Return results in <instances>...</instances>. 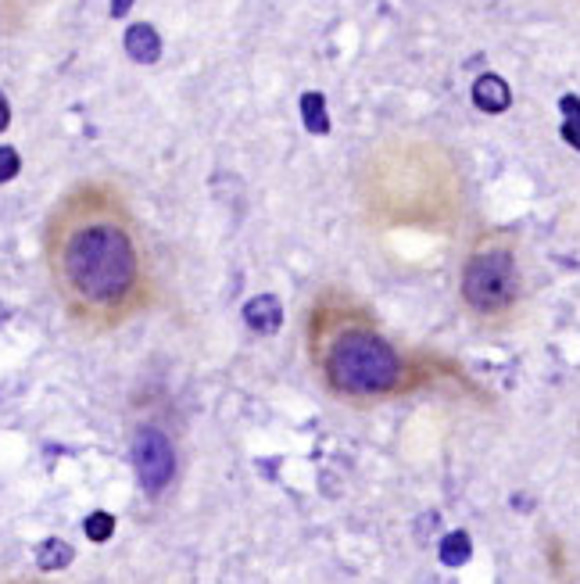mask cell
<instances>
[{
  "mask_svg": "<svg viewBox=\"0 0 580 584\" xmlns=\"http://www.w3.org/2000/svg\"><path fill=\"white\" fill-rule=\"evenodd\" d=\"M69 287L90 305H111L137 280V251L129 233L115 223H86L72 230L61 251Z\"/></svg>",
  "mask_w": 580,
  "mask_h": 584,
  "instance_id": "obj_1",
  "label": "cell"
},
{
  "mask_svg": "<svg viewBox=\"0 0 580 584\" xmlns=\"http://www.w3.org/2000/svg\"><path fill=\"white\" fill-rule=\"evenodd\" d=\"M326 373L344 395H380L398 384L401 362L398 352L373 330H344L330 348Z\"/></svg>",
  "mask_w": 580,
  "mask_h": 584,
  "instance_id": "obj_2",
  "label": "cell"
},
{
  "mask_svg": "<svg viewBox=\"0 0 580 584\" xmlns=\"http://www.w3.org/2000/svg\"><path fill=\"white\" fill-rule=\"evenodd\" d=\"M516 294H520V273H516V262H512L509 251L487 248L466 262L462 298L473 312H480V316L505 312L516 301Z\"/></svg>",
  "mask_w": 580,
  "mask_h": 584,
  "instance_id": "obj_3",
  "label": "cell"
},
{
  "mask_svg": "<svg viewBox=\"0 0 580 584\" xmlns=\"http://www.w3.org/2000/svg\"><path fill=\"white\" fill-rule=\"evenodd\" d=\"M133 466H137V477L144 484L147 495H162L165 488L176 477V452H172V441L165 438L162 430L140 427L137 438H133Z\"/></svg>",
  "mask_w": 580,
  "mask_h": 584,
  "instance_id": "obj_4",
  "label": "cell"
},
{
  "mask_svg": "<svg viewBox=\"0 0 580 584\" xmlns=\"http://www.w3.org/2000/svg\"><path fill=\"white\" fill-rule=\"evenodd\" d=\"M244 323H248L255 334L269 337L283 327V305L276 294H255V298L244 305Z\"/></svg>",
  "mask_w": 580,
  "mask_h": 584,
  "instance_id": "obj_5",
  "label": "cell"
},
{
  "mask_svg": "<svg viewBox=\"0 0 580 584\" xmlns=\"http://www.w3.org/2000/svg\"><path fill=\"white\" fill-rule=\"evenodd\" d=\"M473 104H477L480 112H487V115H502V112H509V104H512L509 83H505L502 76H495V72H487V76H480L477 83H473Z\"/></svg>",
  "mask_w": 580,
  "mask_h": 584,
  "instance_id": "obj_6",
  "label": "cell"
},
{
  "mask_svg": "<svg viewBox=\"0 0 580 584\" xmlns=\"http://www.w3.org/2000/svg\"><path fill=\"white\" fill-rule=\"evenodd\" d=\"M126 54L137 65H154V61L162 58V36L158 29L147 26V22H137V26L126 29Z\"/></svg>",
  "mask_w": 580,
  "mask_h": 584,
  "instance_id": "obj_7",
  "label": "cell"
},
{
  "mask_svg": "<svg viewBox=\"0 0 580 584\" xmlns=\"http://www.w3.org/2000/svg\"><path fill=\"white\" fill-rule=\"evenodd\" d=\"M72 559H76V549L61 538H47V542L36 545V567L40 570H65L72 567Z\"/></svg>",
  "mask_w": 580,
  "mask_h": 584,
  "instance_id": "obj_8",
  "label": "cell"
},
{
  "mask_svg": "<svg viewBox=\"0 0 580 584\" xmlns=\"http://www.w3.org/2000/svg\"><path fill=\"white\" fill-rule=\"evenodd\" d=\"M301 122H305L308 133H316V137H323V133H330V115H326V97L319 94V90H308L305 97H301Z\"/></svg>",
  "mask_w": 580,
  "mask_h": 584,
  "instance_id": "obj_9",
  "label": "cell"
},
{
  "mask_svg": "<svg viewBox=\"0 0 580 584\" xmlns=\"http://www.w3.org/2000/svg\"><path fill=\"white\" fill-rule=\"evenodd\" d=\"M473 556V542L466 531H452L441 538V563L444 567H462V563H470Z\"/></svg>",
  "mask_w": 580,
  "mask_h": 584,
  "instance_id": "obj_10",
  "label": "cell"
},
{
  "mask_svg": "<svg viewBox=\"0 0 580 584\" xmlns=\"http://www.w3.org/2000/svg\"><path fill=\"white\" fill-rule=\"evenodd\" d=\"M83 531H86V538H90V542H108L111 534H115V516L104 513V509H97V513L86 516Z\"/></svg>",
  "mask_w": 580,
  "mask_h": 584,
  "instance_id": "obj_11",
  "label": "cell"
},
{
  "mask_svg": "<svg viewBox=\"0 0 580 584\" xmlns=\"http://www.w3.org/2000/svg\"><path fill=\"white\" fill-rule=\"evenodd\" d=\"M18 169H22V158H18L15 147H0V183L15 180Z\"/></svg>",
  "mask_w": 580,
  "mask_h": 584,
  "instance_id": "obj_12",
  "label": "cell"
},
{
  "mask_svg": "<svg viewBox=\"0 0 580 584\" xmlns=\"http://www.w3.org/2000/svg\"><path fill=\"white\" fill-rule=\"evenodd\" d=\"M559 112L566 115V122H580V97L577 94H566L559 101Z\"/></svg>",
  "mask_w": 580,
  "mask_h": 584,
  "instance_id": "obj_13",
  "label": "cell"
},
{
  "mask_svg": "<svg viewBox=\"0 0 580 584\" xmlns=\"http://www.w3.org/2000/svg\"><path fill=\"white\" fill-rule=\"evenodd\" d=\"M563 140L573 151H580V122H563Z\"/></svg>",
  "mask_w": 580,
  "mask_h": 584,
  "instance_id": "obj_14",
  "label": "cell"
},
{
  "mask_svg": "<svg viewBox=\"0 0 580 584\" xmlns=\"http://www.w3.org/2000/svg\"><path fill=\"white\" fill-rule=\"evenodd\" d=\"M11 122V108H8V97L0 94V129H8Z\"/></svg>",
  "mask_w": 580,
  "mask_h": 584,
  "instance_id": "obj_15",
  "label": "cell"
},
{
  "mask_svg": "<svg viewBox=\"0 0 580 584\" xmlns=\"http://www.w3.org/2000/svg\"><path fill=\"white\" fill-rule=\"evenodd\" d=\"M129 4H133V0H111V15L122 18L129 11Z\"/></svg>",
  "mask_w": 580,
  "mask_h": 584,
  "instance_id": "obj_16",
  "label": "cell"
}]
</instances>
